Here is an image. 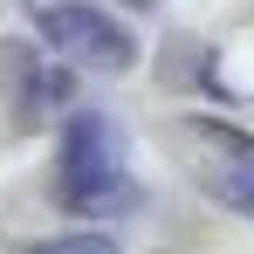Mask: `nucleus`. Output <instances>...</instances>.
<instances>
[{
  "label": "nucleus",
  "instance_id": "1",
  "mask_svg": "<svg viewBox=\"0 0 254 254\" xmlns=\"http://www.w3.org/2000/svg\"><path fill=\"white\" fill-rule=\"evenodd\" d=\"M55 199L69 213H96V220L137 206V186L124 172V144H117L110 117L76 110L62 124V137H55Z\"/></svg>",
  "mask_w": 254,
  "mask_h": 254
},
{
  "label": "nucleus",
  "instance_id": "2",
  "mask_svg": "<svg viewBox=\"0 0 254 254\" xmlns=\"http://www.w3.org/2000/svg\"><path fill=\"white\" fill-rule=\"evenodd\" d=\"M172 158L186 165V179L206 199L254 220V137L248 130H234L227 117H179L172 124Z\"/></svg>",
  "mask_w": 254,
  "mask_h": 254
},
{
  "label": "nucleus",
  "instance_id": "3",
  "mask_svg": "<svg viewBox=\"0 0 254 254\" xmlns=\"http://www.w3.org/2000/svg\"><path fill=\"white\" fill-rule=\"evenodd\" d=\"M35 21H42V42L62 48V55H69V62H83V69L124 76L130 62H137V42L124 35V21H110L103 7H83V0H48Z\"/></svg>",
  "mask_w": 254,
  "mask_h": 254
},
{
  "label": "nucleus",
  "instance_id": "4",
  "mask_svg": "<svg viewBox=\"0 0 254 254\" xmlns=\"http://www.w3.org/2000/svg\"><path fill=\"white\" fill-rule=\"evenodd\" d=\"M28 254H117V241H103V234H69V241H42V248Z\"/></svg>",
  "mask_w": 254,
  "mask_h": 254
}]
</instances>
